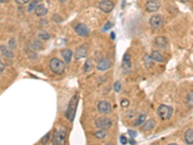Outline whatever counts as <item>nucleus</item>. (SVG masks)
Wrapping results in <instances>:
<instances>
[{
	"label": "nucleus",
	"mask_w": 193,
	"mask_h": 145,
	"mask_svg": "<svg viewBox=\"0 0 193 145\" xmlns=\"http://www.w3.org/2000/svg\"><path fill=\"white\" fill-rule=\"evenodd\" d=\"M152 60H153L152 57H150V56H148V55H145V57H144V62H145V64H146L147 67H150V66L153 65V61H152Z\"/></svg>",
	"instance_id": "obj_28"
},
{
	"label": "nucleus",
	"mask_w": 193,
	"mask_h": 145,
	"mask_svg": "<svg viewBox=\"0 0 193 145\" xmlns=\"http://www.w3.org/2000/svg\"><path fill=\"white\" fill-rule=\"evenodd\" d=\"M114 88H115V91H116V92H119V91L121 90V83H120L119 81L115 82V84H114Z\"/></svg>",
	"instance_id": "obj_32"
},
{
	"label": "nucleus",
	"mask_w": 193,
	"mask_h": 145,
	"mask_svg": "<svg viewBox=\"0 0 193 145\" xmlns=\"http://www.w3.org/2000/svg\"><path fill=\"white\" fill-rule=\"evenodd\" d=\"M105 145H111V144H110V143H106Z\"/></svg>",
	"instance_id": "obj_44"
},
{
	"label": "nucleus",
	"mask_w": 193,
	"mask_h": 145,
	"mask_svg": "<svg viewBox=\"0 0 193 145\" xmlns=\"http://www.w3.org/2000/svg\"><path fill=\"white\" fill-rule=\"evenodd\" d=\"M61 54H62V57L64 58L66 63H70L71 60H72V51L69 48H65L61 51Z\"/></svg>",
	"instance_id": "obj_16"
},
{
	"label": "nucleus",
	"mask_w": 193,
	"mask_h": 145,
	"mask_svg": "<svg viewBox=\"0 0 193 145\" xmlns=\"http://www.w3.org/2000/svg\"><path fill=\"white\" fill-rule=\"evenodd\" d=\"M154 126H156V122H154V120H153V119H150V120H148V121L143 125L142 131H150V130H152Z\"/></svg>",
	"instance_id": "obj_20"
},
{
	"label": "nucleus",
	"mask_w": 193,
	"mask_h": 145,
	"mask_svg": "<svg viewBox=\"0 0 193 145\" xmlns=\"http://www.w3.org/2000/svg\"><path fill=\"white\" fill-rule=\"evenodd\" d=\"M111 26H112V23H111L110 21H107V22H106V24L105 25L104 29H102V30H104V31H106V30H108L109 28H111Z\"/></svg>",
	"instance_id": "obj_33"
},
{
	"label": "nucleus",
	"mask_w": 193,
	"mask_h": 145,
	"mask_svg": "<svg viewBox=\"0 0 193 145\" xmlns=\"http://www.w3.org/2000/svg\"><path fill=\"white\" fill-rule=\"evenodd\" d=\"M49 68L52 71V73L56 74V75H62L64 72H65V63L63 61H61L58 58H52L49 62Z\"/></svg>",
	"instance_id": "obj_1"
},
{
	"label": "nucleus",
	"mask_w": 193,
	"mask_h": 145,
	"mask_svg": "<svg viewBox=\"0 0 193 145\" xmlns=\"http://www.w3.org/2000/svg\"><path fill=\"white\" fill-rule=\"evenodd\" d=\"M186 104L189 108H193V91H190L186 96Z\"/></svg>",
	"instance_id": "obj_22"
},
{
	"label": "nucleus",
	"mask_w": 193,
	"mask_h": 145,
	"mask_svg": "<svg viewBox=\"0 0 193 145\" xmlns=\"http://www.w3.org/2000/svg\"><path fill=\"white\" fill-rule=\"evenodd\" d=\"M32 46H33V48H34V49H36V50H40V49L43 47V44H42V42L38 41V40L33 41Z\"/></svg>",
	"instance_id": "obj_26"
},
{
	"label": "nucleus",
	"mask_w": 193,
	"mask_h": 145,
	"mask_svg": "<svg viewBox=\"0 0 193 145\" xmlns=\"http://www.w3.org/2000/svg\"><path fill=\"white\" fill-rule=\"evenodd\" d=\"M0 66H1V71H0V72H1V74H2L3 71H4V64L1 62V63H0Z\"/></svg>",
	"instance_id": "obj_38"
},
{
	"label": "nucleus",
	"mask_w": 193,
	"mask_h": 145,
	"mask_svg": "<svg viewBox=\"0 0 193 145\" xmlns=\"http://www.w3.org/2000/svg\"><path fill=\"white\" fill-rule=\"evenodd\" d=\"M88 55V50H87V46L86 45H81L75 49L74 52V58L75 59H80V58H85Z\"/></svg>",
	"instance_id": "obj_9"
},
{
	"label": "nucleus",
	"mask_w": 193,
	"mask_h": 145,
	"mask_svg": "<svg viewBox=\"0 0 193 145\" xmlns=\"http://www.w3.org/2000/svg\"><path fill=\"white\" fill-rule=\"evenodd\" d=\"M49 137H50V134H49V133H47L45 137H42V139H41V143H42V144H44V145H46V144L49 141Z\"/></svg>",
	"instance_id": "obj_29"
},
{
	"label": "nucleus",
	"mask_w": 193,
	"mask_h": 145,
	"mask_svg": "<svg viewBox=\"0 0 193 145\" xmlns=\"http://www.w3.org/2000/svg\"><path fill=\"white\" fill-rule=\"evenodd\" d=\"M168 42H167V39L162 36H158L154 39V45L158 48H165Z\"/></svg>",
	"instance_id": "obj_13"
},
{
	"label": "nucleus",
	"mask_w": 193,
	"mask_h": 145,
	"mask_svg": "<svg viewBox=\"0 0 193 145\" xmlns=\"http://www.w3.org/2000/svg\"><path fill=\"white\" fill-rule=\"evenodd\" d=\"M151 57H152L153 60L157 61V62H158V63H162V62H164V57H163V55L160 53V52H158V50L153 51V52H152Z\"/></svg>",
	"instance_id": "obj_18"
},
{
	"label": "nucleus",
	"mask_w": 193,
	"mask_h": 145,
	"mask_svg": "<svg viewBox=\"0 0 193 145\" xmlns=\"http://www.w3.org/2000/svg\"><path fill=\"white\" fill-rule=\"evenodd\" d=\"M15 1H16V3H17L18 5L23 6V5H26L27 3H29L30 0H15Z\"/></svg>",
	"instance_id": "obj_31"
},
{
	"label": "nucleus",
	"mask_w": 193,
	"mask_h": 145,
	"mask_svg": "<svg viewBox=\"0 0 193 145\" xmlns=\"http://www.w3.org/2000/svg\"><path fill=\"white\" fill-rule=\"evenodd\" d=\"M182 1H183V2H185H185H187V1H189V0H182Z\"/></svg>",
	"instance_id": "obj_41"
},
{
	"label": "nucleus",
	"mask_w": 193,
	"mask_h": 145,
	"mask_svg": "<svg viewBox=\"0 0 193 145\" xmlns=\"http://www.w3.org/2000/svg\"><path fill=\"white\" fill-rule=\"evenodd\" d=\"M0 51H1V53L7 57V58H13L15 56L14 52H13V49L11 47H8L6 46H1L0 47Z\"/></svg>",
	"instance_id": "obj_14"
},
{
	"label": "nucleus",
	"mask_w": 193,
	"mask_h": 145,
	"mask_svg": "<svg viewBox=\"0 0 193 145\" xmlns=\"http://www.w3.org/2000/svg\"><path fill=\"white\" fill-rule=\"evenodd\" d=\"M127 105H128V101L126 100V99H124V100L122 101V107H127Z\"/></svg>",
	"instance_id": "obj_37"
},
{
	"label": "nucleus",
	"mask_w": 193,
	"mask_h": 145,
	"mask_svg": "<svg viewBox=\"0 0 193 145\" xmlns=\"http://www.w3.org/2000/svg\"><path fill=\"white\" fill-rule=\"evenodd\" d=\"M17 47V42L15 39H10V41H9V47H11L12 49H14L16 48Z\"/></svg>",
	"instance_id": "obj_30"
},
{
	"label": "nucleus",
	"mask_w": 193,
	"mask_h": 145,
	"mask_svg": "<svg viewBox=\"0 0 193 145\" xmlns=\"http://www.w3.org/2000/svg\"><path fill=\"white\" fill-rule=\"evenodd\" d=\"M49 38H50V35L46 31H41L40 33H39V39H40V40L47 41Z\"/></svg>",
	"instance_id": "obj_25"
},
{
	"label": "nucleus",
	"mask_w": 193,
	"mask_h": 145,
	"mask_svg": "<svg viewBox=\"0 0 193 145\" xmlns=\"http://www.w3.org/2000/svg\"><path fill=\"white\" fill-rule=\"evenodd\" d=\"M92 68H93V62H92L91 59H88L84 64L83 71H84V73H88V72H90L92 70Z\"/></svg>",
	"instance_id": "obj_21"
},
{
	"label": "nucleus",
	"mask_w": 193,
	"mask_h": 145,
	"mask_svg": "<svg viewBox=\"0 0 193 145\" xmlns=\"http://www.w3.org/2000/svg\"><path fill=\"white\" fill-rule=\"evenodd\" d=\"M67 130L65 127H60L55 130L53 135V145H65Z\"/></svg>",
	"instance_id": "obj_2"
},
{
	"label": "nucleus",
	"mask_w": 193,
	"mask_h": 145,
	"mask_svg": "<svg viewBox=\"0 0 193 145\" xmlns=\"http://www.w3.org/2000/svg\"><path fill=\"white\" fill-rule=\"evenodd\" d=\"M149 23H150L151 28L157 30V29H159L162 26L163 19L160 15H154V16L151 17V19L149 20Z\"/></svg>",
	"instance_id": "obj_5"
},
{
	"label": "nucleus",
	"mask_w": 193,
	"mask_h": 145,
	"mask_svg": "<svg viewBox=\"0 0 193 145\" xmlns=\"http://www.w3.org/2000/svg\"><path fill=\"white\" fill-rule=\"evenodd\" d=\"M106 136H107L106 130H100V131H97V133H95V137L97 138H105Z\"/></svg>",
	"instance_id": "obj_24"
},
{
	"label": "nucleus",
	"mask_w": 193,
	"mask_h": 145,
	"mask_svg": "<svg viewBox=\"0 0 193 145\" xmlns=\"http://www.w3.org/2000/svg\"><path fill=\"white\" fill-rule=\"evenodd\" d=\"M110 37H111L112 39H115V33H114V32H112V33H111V35H110Z\"/></svg>",
	"instance_id": "obj_40"
},
{
	"label": "nucleus",
	"mask_w": 193,
	"mask_h": 145,
	"mask_svg": "<svg viewBox=\"0 0 193 145\" xmlns=\"http://www.w3.org/2000/svg\"><path fill=\"white\" fill-rule=\"evenodd\" d=\"M74 31L77 35L81 36V37H87L90 33L88 27L83 23H77L74 26Z\"/></svg>",
	"instance_id": "obj_8"
},
{
	"label": "nucleus",
	"mask_w": 193,
	"mask_h": 145,
	"mask_svg": "<svg viewBox=\"0 0 193 145\" xmlns=\"http://www.w3.org/2000/svg\"><path fill=\"white\" fill-rule=\"evenodd\" d=\"M120 139H121V143H122L123 145H125V144H126V142H127V138H126V137H124V136H122V137H120Z\"/></svg>",
	"instance_id": "obj_36"
},
{
	"label": "nucleus",
	"mask_w": 193,
	"mask_h": 145,
	"mask_svg": "<svg viewBox=\"0 0 193 145\" xmlns=\"http://www.w3.org/2000/svg\"><path fill=\"white\" fill-rule=\"evenodd\" d=\"M35 14L38 17H44L47 14V9L45 5H38L35 9Z\"/></svg>",
	"instance_id": "obj_17"
},
{
	"label": "nucleus",
	"mask_w": 193,
	"mask_h": 145,
	"mask_svg": "<svg viewBox=\"0 0 193 145\" xmlns=\"http://www.w3.org/2000/svg\"><path fill=\"white\" fill-rule=\"evenodd\" d=\"M111 67V61L108 58H102L97 64V69L99 71H106Z\"/></svg>",
	"instance_id": "obj_11"
},
{
	"label": "nucleus",
	"mask_w": 193,
	"mask_h": 145,
	"mask_svg": "<svg viewBox=\"0 0 193 145\" xmlns=\"http://www.w3.org/2000/svg\"><path fill=\"white\" fill-rule=\"evenodd\" d=\"M127 133L131 135V137H135L137 136V133H136V131H132V130H128V131H127Z\"/></svg>",
	"instance_id": "obj_35"
},
{
	"label": "nucleus",
	"mask_w": 193,
	"mask_h": 145,
	"mask_svg": "<svg viewBox=\"0 0 193 145\" xmlns=\"http://www.w3.org/2000/svg\"><path fill=\"white\" fill-rule=\"evenodd\" d=\"M185 140L187 144H193V130L189 129L185 131Z\"/></svg>",
	"instance_id": "obj_19"
},
{
	"label": "nucleus",
	"mask_w": 193,
	"mask_h": 145,
	"mask_svg": "<svg viewBox=\"0 0 193 145\" xmlns=\"http://www.w3.org/2000/svg\"><path fill=\"white\" fill-rule=\"evenodd\" d=\"M98 109L102 114H109L111 112V105L106 101H101L98 104Z\"/></svg>",
	"instance_id": "obj_10"
},
{
	"label": "nucleus",
	"mask_w": 193,
	"mask_h": 145,
	"mask_svg": "<svg viewBox=\"0 0 193 145\" xmlns=\"http://www.w3.org/2000/svg\"><path fill=\"white\" fill-rule=\"evenodd\" d=\"M53 20H54L55 22H61L63 20V19L60 16H58V15H54L53 16Z\"/></svg>",
	"instance_id": "obj_34"
},
{
	"label": "nucleus",
	"mask_w": 193,
	"mask_h": 145,
	"mask_svg": "<svg viewBox=\"0 0 193 145\" xmlns=\"http://www.w3.org/2000/svg\"><path fill=\"white\" fill-rule=\"evenodd\" d=\"M146 119V114H141L138 116V118L135 120V123H134V126H140V125H142L143 122L145 121Z\"/></svg>",
	"instance_id": "obj_23"
},
{
	"label": "nucleus",
	"mask_w": 193,
	"mask_h": 145,
	"mask_svg": "<svg viewBox=\"0 0 193 145\" xmlns=\"http://www.w3.org/2000/svg\"><path fill=\"white\" fill-rule=\"evenodd\" d=\"M173 113V109L169 105H165V104H160L158 109V114L160 117V119L162 120H167L172 116Z\"/></svg>",
	"instance_id": "obj_4"
},
{
	"label": "nucleus",
	"mask_w": 193,
	"mask_h": 145,
	"mask_svg": "<svg viewBox=\"0 0 193 145\" xmlns=\"http://www.w3.org/2000/svg\"><path fill=\"white\" fill-rule=\"evenodd\" d=\"M131 58L128 54H125L124 59H123V69L126 72V74H128L127 72H131Z\"/></svg>",
	"instance_id": "obj_15"
},
{
	"label": "nucleus",
	"mask_w": 193,
	"mask_h": 145,
	"mask_svg": "<svg viewBox=\"0 0 193 145\" xmlns=\"http://www.w3.org/2000/svg\"><path fill=\"white\" fill-rule=\"evenodd\" d=\"M37 3H38V0H33V1L30 3V5L28 6V12L35 11V9L37 7Z\"/></svg>",
	"instance_id": "obj_27"
},
{
	"label": "nucleus",
	"mask_w": 193,
	"mask_h": 145,
	"mask_svg": "<svg viewBox=\"0 0 193 145\" xmlns=\"http://www.w3.org/2000/svg\"><path fill=\"white\" fill-rule=\"evenodd\" d=\"M168 145H178V144H176V143H171V144H168Z\"/></svg>",
	"instance_id": "obj_42"
},
{
	"label": "nucleus",
	"mask_w": 193,
	"mask_h": 145,
	"mask_svg": "<svg viewBox=\"0 0 193 145\" xmlns=\"http://www.w3.org/2000/svg\"><path fill=\"white\" fill-rule=\"evenodd\" d=\"M99 8L100 11L108 14V13H110L113 10L114 3L112 1H110V0H102V1H100L99 3Z\"/></svg>",
	"instance_id": "obj_7"
},
{
	"label": "nucleus",
	"mask_w": 193,
	"mask_h": 145,
	"mask_svg": "<svg viewBox=\"0 0 193 145\" xmlns=\"http://www.w3.org/2000/svg\"><path fill=\"white\" fill-rule=\"evenodd\" d=\"M145 7H146V10L148 12L154 13L160 8V3L158 1V0H151V1H147Z\"/></svg>",
	"instance_id": "obj_12"
},
{
	"label": "nucleus",
	"mask_w": 193,
	"mask_h": 145,
	"mask_svg": "<svg viewBox=\"0 0 193 145\" xmlns=\"http://www.w3.org/2000/svg\"><path fill=\"white\" fill-rule=\"evenodd\" d=\"M7 2H8V0H0V3H1V4H5Z\"/></svg>",
	"instance_id": "obj_39"
},
{
	"label": "nucleus",
	"mask_w": 193,
	"mask_h": 145,
	"mask_svg": "<svg viewBox=\"0 0 193 145\" xmlns=\"http://www.w3.org/2000/svg\"><path fill=\"white\" fill-rule=\"evenodd\" d=\"M147 1H151V0H147Z\"/></svg>",
	"instance_id": "obj_45"
},
{
	"label": "nucleus",
	"mask_w": 193,
	"mask_h": 145,
	"mask_svg": "<svg viewBox=\"0 0 193 145\" xmlns=\"http://www.w3.org/2000/svg\"><path fill=\"white\" fill-rule=\"evenodd\" d=\"M77 95H74L70 103H69V105H68V109H67V112H66V116L69 119V121H72L73 118H74V115H75V110H76V108H77Z\"/></svg>",
	"instance_id": "obj_3"
},
{
	"label": "nucleus",
	"mask_w": 193,
	"mask_h": 145,
	"mask_svg": "<svg viewBox=\"0 0 193 145\" xmlns=\"http://www.w3.org/2000/svg\"><path fill=\"white\" fill-rule=\"evenodd\" d=\"M61 2H64V1H66V0H60Z\"/></svg>",
	"instance_id": "obj_43"
},
{
	"label": "nucleus",
	"mask_w": 193,
	"mask_h": 145,
	"mask_svg": "<svg viewBox=\"0 0 193 145\" xmlns=\"http://www.w3.org/2000/svg\"><path fill=\"white\" fill-rule=\"evenodd\" d=\"M111 125H112V121L109 118H106V117H100L96 122L97 128L100 130H107L111 127Z\"/></svg>",
	"instance_id": "obj_6"
}]
</instances>
